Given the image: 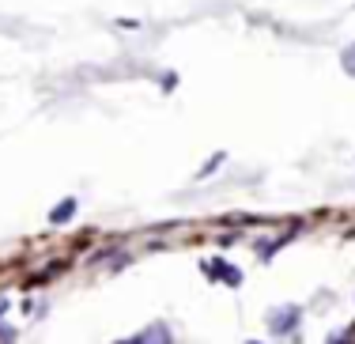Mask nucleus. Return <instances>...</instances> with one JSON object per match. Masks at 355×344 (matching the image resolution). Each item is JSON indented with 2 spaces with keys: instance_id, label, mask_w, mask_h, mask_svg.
<instances>
[{
  "instance_id": "6",
  "label": "nucleus",
  "mask_w": 355,
  "mask_h": 344,
  "mask_svg": "<svg viewBox=\"0 0 355 344\" xmlns=\"http://www.w3.org/2000/svg\"><path fill=\"white\" fill-rule=\"evenodd\" d=\"M223 159H227V152H216V155H212V159H208V163H205V166H200V178H208V174H212V171H216V166H219V163H223Z\"/></svg>"
},
{
  "instance_id": "7",
  "label": "nucleus",
  "mask_w": 355,
  "mask_h": 344,
  "mask_svg": "<svg viewBox=\"0 0 355 344\" xmlns=\"http://www.w3.org/2000/svg\"><path fill=\"white\" fill-rule=\"evenodd\" d=\"M4 310H8V299H0V314H4Z\"/></svg>"
},
{
  "instance_id": "4",
  "label": "nucleus",
  "mask_w": 355,
  "mask_h": 344,
  "mask_svg": "<svg viewBox=\"0 0 355 344\" xmlns=\"http://www.w3.org/2000/svg\"><path fill=\"white\" fill-rule=\"evenodd\" d=\"M76 208H80V205H76V197H64L61 205H57L53 212H49V223H69L72 216H76Z\"/></svg>"
},
{
  "instance_id": "8",
  "label": "nucleus",
  "mask_w": 355,
  "mask_h": 344,
  "mask_svg": "<svg viewBox=\"0 0 355 344\" xmlns=\"http://www.w3.org/2000/svg\"><path fill=\"white\" fill-rule=\"evenodd\" d=\"M246 344H261V341H246Z\"/></svg>"
},
{
  "instance_id": "3",
  "label": "nucleus",
  "mask_w": 355,
  "mask_h": 344,
  "mask_svg": "<svg viewBox=\"0 0 355 344\" xmlns=\"http://www.w3.org/2000/svg\"><path fill=\"white\" fill-rule=\"evenodd\" d=\"M132 344H171V333H166V325H148Z\"/></svg>"
},
{
  "instance_id": "2",
  "label": "nucleus",
  "mask_w": 355,
  "mask_h": 344,
  "mask_svg": "<svg viewBox=\"0 0 355 344\" xmlns=\"http://www.w3.org/2000/svg\"><path fill=\"white\" fill-rule=\"evenodd\" d=\"M299 318H302V310L291 303V307L272 310V314H268V325H272V333H280V337H287V333H291L295 325H299Z\"/></svg>"
},
{
  "instance_id": "1",
  "label": "nucleus",
  "mask_w": 355,
  "mask_h": 344,
  "mask_svg": "<svg viewBox=\"0 0 355 344\" xmlns=\"http://www.w3.org/2000/svg\"><path fill=\"white\" fill-rule=\"evenodd\" d=\"M205 276H208V280H223V284H231V288H242V273L234 265H227L223 257L205 261Z\"/></svg>"
},
{
  "instance_id": "9",
  "label": "nucleus",
  "mask_w": 355,
  "mask_h": 344,
  "mask_svg": "<svg viewBox=\"0 0 355 344\" xmlns=\"http://www.w3.org/2000/svg\"><path fill=\"white\" fill-rule=\"evenodd\" d=\"M121 344H132V341H121Z\"/></svg>"
},
{
  "instance_id": "5",
  "label": "nucleus",
  "mask_w": 355,
  "mask_h": 344,
  "mask_svg": "<svg viewBox=\"0 0 355 344\" xmlns=\"http://www.w3.org/2000/svg\"><path fill=\"white\" fill-rule=\"evenodd\" d=\"M340 69H344V72H348V76L355 80V42L340 49Z\"/></svg>"
}]
</instances>
